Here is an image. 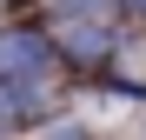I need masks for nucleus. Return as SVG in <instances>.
<instances>
[{
	"label": "nucleus",
	"instance_id": "nucleus-1",
	"mask_svg": "<svg viewBox=\"0 0 146 140\" xmlns=\"http://www.w3.org/2000/svg\"><path fill=\"white\" fill-rule=\"evenodd\" d=\"M46 74V40L40 33H0V80H33Z\"/></svg>",
	"mask_w": 146,
	"mask_h": 140
},
{
	"label": "nucleus",
	"instance_id": "nucleus-2",
	"mask_svg": "<svg viewBox=\"0 0 146 140\" xmlns=\"http://www.w3.org/2000/svg\"><path fill=\"white\" fill-rule=\"evenodd\" d=\"M7 107H13V100H7V87H0V133L13 127V113H7Z\"/></svg>",
	"mask_w": 146,
	"mask_h": 140
}]
</instances>
